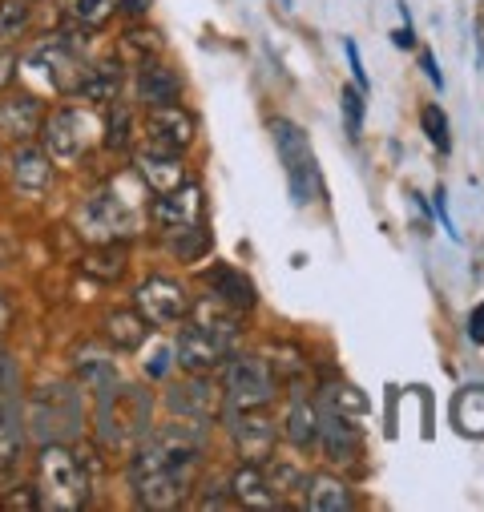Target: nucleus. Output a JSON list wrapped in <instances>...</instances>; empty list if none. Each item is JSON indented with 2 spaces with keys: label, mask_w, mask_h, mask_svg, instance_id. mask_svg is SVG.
Returning a JSON list of instances; mask_svg holds the SVG:
<instances>
[{
  "label": "nucleus",
  "mask_w": 484,
  "mask_h": 512,
  "mask_svg": "<svg viewBox=\"0 0 484 512\" xmlns=\"http://www.w3.org/2000/svg\"><path fill=\"white\" fill-rule=\"evenodd\" d=\"M206 436H210L206 420H182V416L166 428H150V436L130 452V468H126L138 504L158 512L178 508L194 488Z\"/></svg>",
  "instance_id": "obj_1"
},
{
  "label": "nucleus",
  "mask_w": 484,
  "mask_h": 512,
  "mask_svg": "<svg viewBox=\"0 0 484 512\" xmlns=\"http://www.w3.org/2000/svg\"><path fill=\"white\" fill-rule=\"evenodd\" d=\"M93 400H97L93 432H97L101 448L134 452L150 436V396L142 388H126V383H117L113 392L93 396Z\"/></svg>",
  "instance_id": "obj_2"
},
{
  "label": "nucleus",
  "mask_w": 484,
  "mask_h": 512,
  "mask_svg": "<svg viewBox=\"0 0 484 512\" xmlns=\"http://www.w3.org/2000/svg\"><path fill=\"white\" fill-rule=\"evenodd\" d=\"M37 504L53 512H77L89 504V472L65 444H41L37 452Z\"/></svg>",
  "instance_id": "obj_3"
},
{
  "label": "nucleus",
  "mask_w": 484,
  "mask_h": 512,
  "mask_svg": "<svg viewBox=\"0 0 484 512\" xmlns=\"http://www.w3.org/2000/svg\"><path fill=\"white\" fill-rule=\"evenodd\" d=\"M21 416H25V432L37 444H65L85 428V404L69 383H53V388L33 392Z\"/></svg>",
  "instance_id": "obj_4"
},
{
  "label": "nucleus",
  "mask_w": 484,
  "mask_h": 512,
  "mask_svg": "<svg viewBox=\"0 0 484 512\" xmlns=\"http://www.w3.org/2000/svg\"><path fill=\"white\" fill-rule=\"evenodd\" d=\"M271 138H275L279 162H283V170H287L291 202H295V206H311V202L323 194V174H319L311 138L299 130L295 121H287V117H275V121H271Z\"/></svg>",
  "instance_id": "obj_5"
},
{
  "label": "nucleus",
  "mask_w": 484,
  "mask_h": 512,
  "mask_svg": "<svg viewBox=\"0 0 484 512\" xmlns=\"http://www.w3.org/2000/svg\"><path fill=\"white\" fill-rule=\"evenodd\" d=\"M230 351H234V327H218V323H202V319L182 323V331L174 339V363L190 375H210L214 367H222V359Z\"/></svg>",
  "instance_id": "obj_6"
},
{
  "label": "nucleus",
  "mask_w": 484,
  "mask_h": 512,
  "mask_svg": "<svg viewBox=\"0 0 484 512\" xmlns=\"http://www.w3.org/2000/svg\"><path fill=\"white\" fill-rule=\"evenodd\" d=\"M222 400L226 408H267L275 400V379L259 355H226L222 359Z\"/></svg>",
  "instance_id": "obj_7"
},
{
  "label": "nucleus",
  "mask_w": 484,
  "mask_h": 512,
  "mask_svg": "<svg viewBox=\"0 0 484 512\" xmlns=\"http://www.w3.org/2000/svg\"><path fill=\"white\" fill-rule=\"evenodd\" d=\"M17 69H21L29 81H37L41 89H49V93H57V97H69V93L77 89L85 65H81V53H77V49H69L61 37H53V41L37 45L25 61H17Z\"/></svg>",
  "instance_id": "obj_8"
},
{
  "label": "nucleus",
  "mask_w": 484,
  "mask_h": 512,
  "mask_svg": "<svg viewBox=\"0 0 484 512\" xmlns=\"http://www.w3.org/2000/svg\"><path fill=\"white\" fill-rule=\"evenodd\" d=\"M142 226V210L130 202V198H121L113 186L93 194L81 210V234L93 238V242H113V238H134Z\"/></svg>",
  "instance_id": "obj_9"
},
{
  "label": "nucleus",
  "mask_w": 484,
  "mask_h": 512,
  "mask_svg": "<svg viewBox=\"0 0 484 512\" xmlns=\"http://www.w3.org/2000/svg\"><path fill=\"white\" fill-rule=\"evenodd\" d=\"M41 150L53 158V166H73L89 146V117L77 109H53L41 117Z\"/></svg>",
  "instance_id": "obj_10"
},
{
  "label": "nucleus",
  "mask_w": 484,
  "mask_h": 512,
  "mask_svg": "<svg viewBox=\"0 0 484 512\" xmlns=\"http://www.w3.org/2000/svg\"><path fill=\"white\" fill-rule=\"evenodd\" d=\"M134 307L146 315L150 327H174V323H186V319H190L194 299L186 295L182 283H174V279H166V275H154V279L138 283Z\"/></svg>",
  "instance_id": "obj_11"
},
{
  "label": "nucleus",
  "mask_w": 484,
  "mask_h": 512,
  "mask_svg": "<svg viewBox=\"0 0 484 512\" xmlns=\"http://www.w3.org/2000/svg\"><path fill=\"white\" fill-rule=\"evenodd\" d=\"M166 408L174 416H182V420H206L210 424L226 408V400H222V388H214L206 375H190L186 371V379L174 383V388L166 392Z\"/></svg>",
  "instance_id": "obj_12"
},
{
  "label": "nucleus",
  "mask_w": 484,
  "mask_h": 512,
  "mask_svg": "<svg viewBox=\"0 0 484 512\" xmlns=\"http://www.w3.org/2000/svg\"><path fill=\"white\" fill-rule=\"evenodd\" d=\"M146 138H150L154 150L182 154L194 142V117H190V109H182L178 101L146 109Z\"/></svg>",
  "instance_id": "obj_13"
},
{
  "label": "nucleus",
  "mask_w": 484,
  "mask_h": 512,
  "mask_svg": "<svg viewBox=\"0 0 484 512\" xmlns=\"http://www.w3.org/2000/svg\"><path fill=\"white\" fill-rule=\"evenodd\" d=\"M230 412V432L238 452L247 456V464H263L275 448V424L259 416V408H226Z\"/></svg>",
  "instance_id": "obj_14"
},
{
  "label": "nucleus",
  "mask_w": 484,
  "mask_h": 512,
  "mask_svg": "<svg viewBox=\"0 0 484 512\" xmlns=\"http://www.w3.org/2000/svg\"><path fill=\"white\" fill-rule=\"evenodd\" d=\"M150 218H154L162 230H182V226L202 222V186L186 178L178 190L158 194L154 206H150Z\"/></svg>",
  "instance_id": "obj_15"
},
{
  "label": "nucleus",
  "mask_w": 484,
  "mask_h": 512,
  "mask_svg": "<svg viewBox=\"0 0 484 512\" xmlns=\"http://www.w3.org/2000/svg\"><path fill=\"white\" fill-rule=\"evenodd\" d=\"M315 440L323 444V456L331 464H351L359 456V428L331 404H319V436Z\"/></svg>",
  "instance_id": "obj_16"
},
{
  "label": "nucleus",
  "mask_w": 484,
  "mask_h": 512,
  "mask_svg": "<svg viewBox=\"0 0 484 512\" xmlns=\"http://www.w3.org/2000/svg\"><path fill=\"white\" fill-rule=\"evenodd\" d=\"M9 174H13V186L29 198H41L49 186H53V158L33 146V142H21L9 158Z\"/></svg>",
  "instance_id": "obj_17"
},
{
  "label": "nucleus",
  "mask_w": 484,
  "mask_h": 512,
  "mask_svg": "<svg viewBox=\"0 0 484 512\" xmlns=\"http://www.w3.org/2000/svg\"><path fill=\"white\" fill-rule=\"evenodd\" d=\"M226 492H230V500L242 504V508H263V512L283 508L279 488L271 484L267 468H259V464H242V468L230 476V488H226Z\"/></svg>",
  "instance_id": "obj_18"
},
{
  "label": "nucleus",
  "mask_w": 484,
  "mask_h": 512,
  "mask_svg": "<svg viewBox=\"0 0 484 512\" xmlns=\"http://www.w3.org/2000/svg\"><path fill=\"white\" fill-rule=\"evenodd\" d=\"M134 166H138V178H142V186H146L150 194H170V190H178V186L186 182V166H182V158L170 154V150L146 146Z\"/></svg>",
  "instance_id": "obj_19"
},
{
  "label": "nucleus",
  "mask_w": 484,
  "mask_h": 512,
  "mask_svg": "<svg viewBox=\"0 0 484 512\" xmlns=\"http://www.w3.org/2000/svg\"><path fill=\"white\" fill-rule=\"evenodd\" d=\"M41 101L33 93H21V97H5L0 101V134L13 138V142H29L37 130H41Z\"/></svg>",
  "instance_id": "obj_20"
},
{
  "label": "nucleus",
  "mask_w": 484,
  "mask_h": 512,
  "mask_svg": "<svg viewBox=\"0 0 484 512\" xmlns=\"http://www.w3.org/2000/svg\"><path fill=\"white\" fill-rule=\"evenodd\" d=\"M206 287H210V295L218 299V303H226L230 311H251L255 307V283L242 275V271H234V267H210L206 271Z\"/></svg>",
  "instance_id": "obj_21"
},
{
  "label": "nucleus",
  "mask_w": 484,
  "mask_h": 512,
  "mask_svg": "<svg viewBox=\"0 0 484 512\" xmlns=\"http://www.w3.org/2000/svg\"><path fill=\"white\" fill-rule=\"evenodd\" d=\"M178 93H182V81H178V73H174L170 65H162V61H142V65H138V101H142L146 109H154V105H174Z\"/></svg>",
  "instance_id": "obj_22"
},
{
  "label": "nucleus",
  "mask_w": 484,
  "mask_h": 512,
  "mask_svg": "<svg viewBox=\"0 0 484 512\" xmlns=\"http://www.w3.org/2000/svg\"><path fill=\"white\" fill-rule=\"evenodd\" d=\"M150 323H146V315L134 307V311H109L105 319H101V335H105V343L113 347V351H138L146 339H150Z\"/></svg>",
  "instance_id": "obj_23"
},
{
  "label": "nucleus",
  "mask_w": 484,
  "mask_h": 512,
  "mask_svg": "<svg viewBox=\"0 0 484 512\" xmlns=\"http://www.w3.org/2000/svg\"><path fill=\"white\" fill-rule=\"evenodd\" d=\"M77 379L85 383L93 396H105V392H113L117 383H121L113 355H105V351H97V347H81V351H77Z\"/></svg>",
  "instance_id": "obj_24"
},
{
  "label": "nucleus",
  "mask_w": 484,
  "mask_h": 512,
  "mask_svg": "<svg viewBox=\"0 0 484 512\" xmlns=\"http://www.w3.org/2000/svg\"><path fill=\"white\" fill-rule=\"evenodd\" d=\"M25 416H21V404L13 396H0V472L13 468L21 448H25Z\"/></svg>",
  "instance_id": "obj_25"
},
{
  "label": "nucleus",
  "mask_w": 484,
  "mask_h": 512,
  "mask_svg": "<svg viewBox=\"0 0 484 512\" xmlns=\"http://www.w3.org/2000/svg\"><path fill=\"white\" fill-rule=\"evenodd\" d=\"M117 93H121V65L117 61H101V65L81 69V81L73 89V97H85V101H117Z\"/></svg>",
  "instance_id": "obj_26"
},
{
  "label": "nucleus",
  "mask_w": 484,
  "mask_h": 512,
  "mask_svg": "<svg viewBox=\"0 0 484 512\" xmlns=\"http://www.w3.org/2000/svg\"><path fill=\"white\" fill-rule=\"evenodd\" d=\"M283 424H287V440H291L295 448H311L315 436H319V408H315L311 400L295 396V400H291V412H287Z\"/></svg>",
  "instance_id": "obj_27"
},
{
  "label": "nucleus",
  "mask_w": 484,
  "mask_h": 512,
  "mask_svg": "<svg viewBox=\"0 0 484 512\" xmlns=\"http://www.w3.org/2000/svg\"><path fill=\"white\" fill-rule=\"evenodd\" d=\"M351 504L355 500H351L347 484L335 480V476H315L311 488H307V508L311 512H339V508H351Z\"/></svg>",
  "instance_id": "obj_28"
},
{
  "label": "nucleus",
  "mask_w": 484,
  "mask_h": 512,
  "mask_svg": "<svg viewBox=\"0 0 484 512\" xmlns=\"http://www.w3.org/2000/svg\"><path fill=\"white\" fill-rule=\"evenodd\" d=\"M456 400H460V404H468V416H464V412H456L460 432H464V436H484V388H464Z\"/></svg>",
  "instance_id": "obj_29"
},
{
  "label": "nucleus",
  "mask_w": 484,
  "mask_h": 512,
  "mask_svg": "<svg viewBox=\"0 0 484 512\" xmlns=\"http://www.w3.org/2000/svg\"><path fill=\"white\" fill-rule=\"evenodd\" d=\"M420 125H424L428 142H432L440 154H448V150H452V125H448V113H444L440 105H424V113H420Z\"/></svg>",
  "instance_id": "obj_30"
},
{
  "label": "nucleus",
  "mask_w": 484,
  "mask_h": 512,
  "mask_svg": "<svg viewBox=\"0 0 484 512\" xmlns=\"http://www.w3.org/2000/svg\"><path fill=\"white\" fill-rule=\"evenodd\" d=\"M29 0H0V41H13L29 29Z\"/></svg>",
  "instance_id": "obj_31"
},
{
  "label": "nucleus",
  "mask_w": 484,
  "mask_h": 512,
  "mask_svg": "<svg viewBox=\"0 0 484 512\" xmlns=\"http://www.w3.org/2000/svg\"><path fill=\"white\" fill-rule=\"evenodd\" d=\"M339 113H343V130H347V138L359 142V138H363V93H359L355 85L339 89Z\"/></svg>",
  "instance_id": "obj_32"
},
{
  "label": "nucleus",
  "mask_w": 484,
  "mask_h": 512,
  "mask_svg": "<svg viewBox=\"0 0 484 512\" xmlns=\"http://www.w3.org/2000/svg\"><path fill=\"white\" fill-rule=\"evenodd\" d=\"M210 246V234H206V226L202 222H194V226H182V230H170V250L174 254H182V259H198V254Z\"/></svg>",
  "instance_id": "obj_33"
},
{
  "label": "nucleus",
  "mask_w": 484,
  "mask_h": 512,
  "mask_svg": "<svg viewBox=\"0 0 484 512\" xmlns=\"http://www.w3.org/2000/svg\"><path fill=\"white\" fill-rule=\"evenodd\" d=\"M130 130H134V121H130V109L126 105H117L105 121V150H126L130 146Z\"/></svg>",
  "instance_id": "obj_34"
},
{
  "label": "nucleus",
  "mask_w": 484,
  "mask_h": 512,
  "mask_svg": "<svg viewBox=\"0 0 484 512\" xmlns=\"http://www.w3.org/2000/svg\"><path fill=\"white\" fill-rule=\"evenodd\" d=\"M121 45H126V53H134L138 57V65L142 61H154L158 57V49H162V41H158V33H142V29H130L126 37H121Z\"/></svg>",
  "instance_id": "obj_35"
},
{
  "label": "nucleus",
  "mask_w": 484,
  "mask_h": 512,
  "mask_svg": "<svg viewBox=\"0 0 484 512\" xmlns=\"http://www.w3.org/2000/svg\"><path fill=\"white\" fill-rule=\"evenodd\" d=\"M85 271L97 275V279H117L121 271H126V263H121V250H113V242H109V250L105 254H93V259L85 263Z\"/></svg>",
  "instance_id": "obj_36"
},
{
  "label": "nucleus",
  "mask_w": 484,
  "mask_h": 512,
  "mask_svg": "<svg viewBox=\"0 0 484 512\" xmlns=\"http://www.w3.org/2000/svg\"><path fill=\"white\" fill-rule=\"evenodd\" d=\"M113 9V0H69V13L81 21V25H101Z\"/></svg>",
  "instance_id": "obj_37"
},
{
  "label": "nucleus",
  "mask_w": 484,
  "mask_h": 512,
  "mask_svg": "<svg viewBox=\"0 0 484 512\" xmlns=\"http://www.w3.org/2000/svg\"><path fill=\"white\" fill-rule=\"evenodd\" d=\"M17 383H21V367L5 347H0V396H13Z\"/></svg>",
  "instance_id": "obj_38"
},
{
  "label": "nucleus",
  "mask_w": 484,
  "mask_h": 512,
  "mask_svg": "<svg viewBox=\"0 0 484 512\" xmlns=\"http://www.w3.org/2000/svg\"><path fill=\"white\" fill-rule=\"evenodd\" d=\"M343 53H347V69H351V77H355V85L359 89H372V77H368V69H363V57H359V45L347 37L343 41Z\"/></svg>",
  "instance_id": "obj_39"
},
{
  "label": "nucleus",
  "mask_w": 484,
  "mask_h": 512,
  "mask_svg": "<svg viewBox=\"0 0 484 512\" xmlns=\"http://www.w3.org/2000/svg\"><path fill=\"white\" fill-rule=\"evenodd\" d=\"M432 214L440 218V230H444L452 242H460V230H456V222H452V214H448V194H444V186L432 194Z\"/></svg>",
  "instance_id": "obj_40"
},
{
  "label": "nucleus",
  "mask_w": 484,
  "mask_h": 512,
  "mask_svg": "<svg viewBox=\"0 0 484 512\" xmlns=\"http://www.w3.org/2000/svg\"><path fill=\"white\" fill-rule=\"evenodd\" d=\"M170 363H174V347H158V351L150 355V363L142 359V367H146V375H150V379H162V375L170 371Z\"/></svg>",
  "instance_id": "obj_41"
},
{
  "label": "nucleus",
  "mask_w": 484,
  "mask_h": 512,
  "mask_svg": "<svg viewBox=\"0 0 484 512\" xmlns=\"http://www.w3.org/2000/svg\"><path fill=\"white\" fill-rule=\"evenodd\" d=\"M13 81H17V53L0 49V89H9Z\"/></svg>",
  "instance_id": "obj_42"
},
{
  "label": "nucleus",
  "mask_w": 484,
  "mask_h": 512,
  "mask_svg": "<svg viewBox=\"0 0 484 512\" xmlns=\"http://www.w3.org/2000/svg\"><path fill=\"white\" fill-rule=\"evenodd\" d=\"M420 69H424V77H428V81H432L436 89H444V73H440V65H436V57H432L428 49L420 53Z\"/></svg>",
  "instance_id": "obj_43"
},
{
  "label": "nucleus",
  "mask_w": 484,
  "mask_h": 512,
  "mask_svg": "<svg viewBox=\"0 0 484 512\" xmlns=\"http://www.w3.org/2000/svg\"><path fill=\"white\" fill-rule=\"evenodd\" d=\"M468 339L472 343H484V303H476L472 315H468Z\"/></svg>",
  "instance_id": "obj_44"
},
{
  "label": "nucleus",
  "mask_w": 484,
  "mask_h": 512,
  "mask_svg": "<svg viewBox=\"0 0 484 512\" xmlns=\"http://www.w3.org/2000/svg\"><path fill=\"white\" fill-rule=\"evenodd\" d=\"M13 319H17V311H13L9 295H0V335H5V331L13 327Z\"/></svg>",
  "instance_id": "obj_45"
},
{
  "label": "nucleus",
  "mask_w": 484,
  "mask_h": 512,
  "mask_svg": "<svg viewBox=\"0 0 484 512\" xmlns=\"http://www.w3.org/2000/svg\"><path fill=\"white\" fill-rule=\"evenodd\" d=\"M392 45H396V49H416V33H412V25L396 29V33H392Z\"/></svg>",
  "instance_id": "obj_46"
},
{
  "label": "nucleus",
  "mask_w": 484,
  "mask_h": 512,
  "mask_svg": "<svg viewBox=\"0 0 484 512\" xmlns=\"http://www.w3.org/2000/svg\"><path fill=\"white\" fill-rule=\"evenodd\" d=\"M117 5H121V9H126L130 17H142V13L150 9V0H117Z\"/></svg>",
  "instance_id": "obj_47"
},
{
  "label": "nucleus",
  "mask_w": 484,
  "mask_h": 512,
  "mask_svg": "<svg viewBox=\"0 0 484 512\" xmlns=\"http://www.w3.org/2000/svg\"><path fill=\"white\" fill-rule=\"evenodd\" d=\"M279 5H283V9H287V13H291V9H295V0H279Z\"/></svg>",
  "instance_id": "obj_48"
},
{
  "label": "nucleus",
  "mask_w": 484,
  "mask_h": 512,
  "mask_svg": "<svg viewBox=\"0 0 484 512\" xmlns=\"http://www.w3.org/2000/svg\"><path fill=\"white\" fill-rule=\"evenodd\" d=\"M29 5H33V0H29Z\"/></svg>",
  "instance_id": "obj_49"
}]
</instances>
